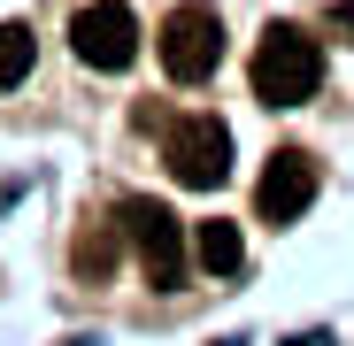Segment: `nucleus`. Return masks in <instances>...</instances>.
<instances>
[{"label": "nucleus", "mask_w": 354, "mask_h": 346, "mask_svg": "<svg viewBox=\"0 0 354 346\" xmlns=\"http://www.w3.org/2000/svg\"><path fill=\"white\" fill-rule=\"evenodd\" d=\"M247 77H254V100H262V108H301V100H316V85H324V39L301 31V23H270Z\"/></svg>", "instance_id": "obj_1"}, {"label": "nucleus", "mask_w": 354, "mask_h": 346, "mask_svg": "<svg viewBox=\"0 0 354 346\" xmlns=\"http://www.w3.org/2000/svg\"><path fill=\"white\" fill-rule=\"evenodd\" d=\"M115 231L131 239V254H139V269H147L154 293H177V285H185V223H177L162 200L131 193L124 208H115Z\"/></svg>", "instance_id": "obj_2"}, {"label": "nucleus", "mask_w": 354, "mask_h": 346, "mask_svg": "<svg viewBox=\"0 0 354 346\" xmlns=\"http://www.w3.org/2000/svg\"><path fill=\"white\" fill-rule=\"evenodd\" d=\"M216 62H223V16L201 8V0L169 8L162 16V70L177 85H201V77H216Z\"/></svg>", "instance_id": "obj_3"}, {"label": "nucleus", "mask_w": 354, "mask_h": 346, "mask_svg": "<svg viewBox=\"0 0 354 346\" xmlns=\"http://www.w3.org/2000/svg\"><path fill=\"white\" fill-rule=\"evenodd\" d=\"M162 162H169V177H177V185H193V193H216V185L231 177V131L216 124V115H185V124L169 131Z\"/></svg>", "instance_id": "obj_4"}, {"label": "nucleus", "mask_w": 354, "mask_h": 346, "mask_svg": "<svg viewBox=\"0 0 354 346\" xmlns=\"http://www.w3.org/2000/svg\"><path fill=\"white\" fill-rule=\"evenodd\" d=\"M70 46H77L85 70H131L139 16L124 8V0H93V8H77V23H70Z\"/></svg>", "instance_id": "obj_5"}, {"label": "nucleus", "mask_w": 354, "mask_h": 346, "mask_svg": "<svg viewBox=\"0 0 354 346\" xmlns=\"http://www.w3.org/2000/svg\"><path fill=\"white\" fill-rule=\"evenodd\" d=\"M308 200H316V162L301 146H277L262 162V177H254V215L262 223H292V215H308Z\"/></svg>", "instance_id": "obj_6"}, {"label": "nucleus", "mask_w": 354, "mask_h": 346, "mask_svg": "<svg viewBox=\"0 0 354 346\" xmlns=\"http://www.w3.org/2000/svg\"><path fill=\"white\" fill-rule=\"evenodd\" d=\"M193 254H201V269H208V277H231V269L247 262V239H239V223H223V215H216V223H201V231H193Z\"/></svg>", "instance_id": "obj_7"}, {"label": "nucleus", "mask_w": 354, "mask_h": 346, "mask_svg": "<svg viewBox=\"0 0 354 346\" xmlns=\"http://www.w3.org/2000/svg\"><path fill=\"white\" fill-rule=\"evenodd\" d=\"M31 54H39V39L24 23H0V93H16L31 77Z\"/></svg>", "instance_id": "obj_8"}, {"label": "nucleus", "mask_w": 354, "mask_h": 346, "mask_svg": "<svg viewBox=\"0 0 354 346\" xmlns=\"http://www.w3.org/2000/svg\"><path fill=\"white\" fill-rule=\"evenodd\" d=\"M108 254H115V247H108V231H85V239H77V269H85V277H100Z\"/></svg>", "instance_id": "obj_9"}]
</instances>
